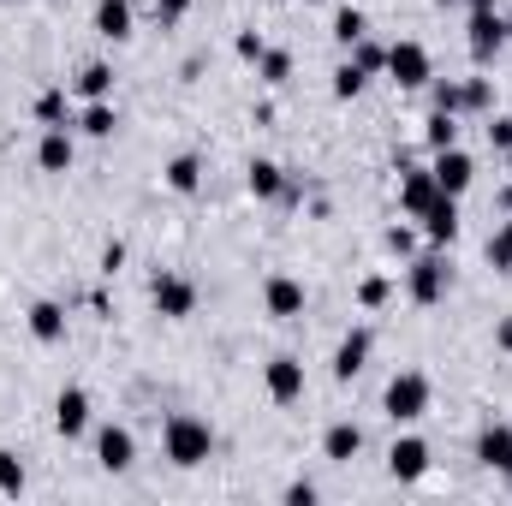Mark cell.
I'll list each match as a JSON object with an SVG mask.
<instances>
[{
  "instance_id": "cell-35",
  "label": "cell",
  "mask_w": 512,
  "mask_h": 506,
  "mask_svg": "<svg viewBox=\"0 0 512 506\" xmlns=\"http://www.w3.org/2000/svg\"><path fill=\"white\" fill-rule=\"evenodd\" d=\"M382 245H387L393 256H399V262H411V256H417V233H411V227H387Z\"/></svg>"
},
{
  "instance_id": "cell-22",
  "label": "cell",
  "mask_w": 512,
  "mask_h": 506,
  "mask_svg": "<svg viewBox=\"0 0 512 506\" xmlns=\"http://www.w3.org/2000/svg\"><path fill=\"white\" fill-rule=\"evenodd\" d=\"M131 6L137 0H96V36L102 42H131Z\"/></svg>"
},
{
  "instance_id": "cell-36",
  "label": "cell",
  "mask_w": 512,
  "mask_h": 506,
  "mask_svg": "<svg viewBox=\"0 0 512 506\" xmlns=\"http://www.w3.org/2000/svg\"><path fill=\"white\" fill-rule=\"evenodd\" d=\"M0 495H24V465H18V453H0Z\"/></svg>"
},
{
  "instance_id": "cell-32",
  "label": "cell",
  "mask_w": 512,
  "mask_h": 506,
  "mask_svg": "<svg viewBox=\"0 0 512 506\" xmlns=\"http://www.w3.org/2000/svg\"><path fill=\"white\" fill-rule=\"evenodd\" d=\"M387 298H393V280H387V274H364V280H358V304H364V310H382Z\"/></svg>"
},
{
  "instance_id": "cell-3",
  "label": "cell",
  "mask_w": 512,
  "mask_h": 506,
  "mask_svg": "<svg viewBox=\"0 0 512 506\" xmlns=\"http://www.w3.org/2000/svg\"><path fill=\"white\" fill-rule=\"evenodd\" d=\"M447 292H453V268H447L441 251H417L405 262V298H411V304L429 310V304H441Z\"/></svg>"
},
{
  "instance_id": "cell-45",
  "label": "cell",
  "mask_w": 512,
  "mask_h": 506,
  "mask_svg": "<svg viewBox=\"0 0 512 506\" xmlns=\"http://www.w3.org/2000/svg\"><path fill=\"white\" fill-rule=\"evenodd\" d=\"M501 18H507V42H512V12H501Z\"/></svg>"
},
{
  "instance_id": "cell-46",
  "label": "cell",
  "mask_w": 512,
  "mask_h": 506,
  "mask_svg": "<svg viewBox=\"0 0 512 506\" xmlns=\"http://www.w3.org/2000/svg\"><path fill=\"white\" fill-rule=\"evenodd\" d=\"M477 6H495V0H471V12H477Z\"/></svg>"
},
{
  "instance_id": "cell-34",
  "label": "cell",
  "mask_w": 512,
  "mask_h": 506,
  "mask_svg": "<svg viewBox=\"0 0 512 506\" xmlns=\"http://www.w3.org/2000/svg\"><path fill=\"white\" fill-rule=\"evenodd\" d=\"M495 108V84L489 78H465V114H489Z\"/></svg>"
},
{
  "instance_id": "cell-14",
  "label": "cell",
  "mask_w": 512,
  "mask_h": 506,
  "mask_svg": "<svg viewBox=\"0 0 512 506\" xmlns=\"http://www.w3.org/2000/svg\"><path fill=\"white\" fill-rule=\"evenodd\" d=\"M54 429H60L66 441H78V435L90 429V393H84V387H60V393H54Z\"/></svg>"
},
{
  "instance_id": "cell-21",
  "label": "cell",
  "mask_w": 512,
  "mask_h": 506,
  "mask_svg": "<svg viewBox=\"0 0 512 506\" xmlns=\"http://www.w3.org/2000/svg\"><path fill=\"white\" fill-rule=\"evenodd\" d=\"M507 459H512V423H483L477 429V465L501 471Z\"/></svg>"
},
{
  "instance_id": "cell-26",
  "label": "cell",
  "mask_w": 512,
  "mask_h": 506,
  "mask_svg": "<svg viewBox=\"0 0 512 506\" xmlns=\"http://www.w3.org/2000/svg\"><path fill=\"white\" fill-rule=\"evenodd\" d=\"M364 84H370V72L346 54V60L334 66V102H358V96H364Z\"/></svg>"
},
{
  "instance_id": "cell-24",
  "label": "cell",
  "mask_w": 512,
  "mask_h": 506,
  "mask_svg": "<svg viewBox=\"0 0 512 506\" xmlns=\"http://www.w3.org/2000/svg\"><path fill=\"white\" fill-rule=\"evenodd\" d=\"M78 131H84V137H114V131H120V108H114V102H84Z\"/></svg>"
},
{
  "instance_id": "cell-19",
  "label": "cell",
  "mask_w": 512,
  "mask_h": 506,
  "mask_svg": "<svg viewBox=\"0 0 512 506\" xmlns=\"http://www.w3.org/2000/svg\"><path fill=\"white\" fill-rule=\"evenodd\" d=\"M30 334H36L42 346H60V340H66V304L36 298V304H30Z\"/></svg>"
},
{
  "instance_id": "cell-31",
  "label": "cell",
  "mask_w": 512,
  "mask_h": 506,
  "mask_svg": "<svg viewBox=\"0 0 512 506\" xmlns=\"http://www.w3.org/2000/svg\"><path fill=\"white\" fill-rule=\"evenodd\" d=\"M483 251H489V262H495L501 274H512V215L495 227V233H489V245H483Z\"/></svg>"
},
{
  "instance_id": "cell-47",
  "label": "cell",
  "mask_w": 512,
  "mask_h": 506,
  "mask_svg": "<svg viewBox=\"0 0 512 506\" xmlns=\"http://www.w3.org/2000/svg\"><path fill=\"white\" fill-rule=\"evenodd\" d=\"M507 173H512V149H507Z\"/></svg>"
},
{
  "instance_id": "cell-41",
  "label": "cell",
  "mask_w": 512,
  "mask_h": 506,
  "mask_svg": "<svg viewBox=\"0 0 512 506\" xmlns=\"http://www.w3.org/2000/svg\"><path fill=\"white\" fill-rule=\"evenodd\" d=\"M286 501H292V506H310V501H316V483H310V477L286 483Z\"/></svg>"
},
{
  "instance_id": "cell-44",
  "label": "cell",
  "mask_w": 512,
  "mask_h": 506,
  "mask_svg": "<svg viewBox=\"0 0 512 506\" xmlns=\"http://www.w3.org/2000/svg\"><path fill=\"white\" fill-rule=\"evenodd\" d=\"M501 477H507V489H512V459H507V465H501Z\"/></svg>"
},
{
  "instance_id": "cell-28",
  "label": "cell",
  "mask_w": 512,
  "mask_h": 506,
  "mask_svg": "<svg viewBox=\"0 0 512 506\" xmlns=\"http://www.w3.org/2000/svg\"><path fill=\"white\" fill-rule=\"evenodd\" d=\"M423 90H429V108H441V114H465V84H459V78H429Z\"/></svg>"
},
{
  "instance_id": "cell-27",
  "label": "cell",
  "mask_w": 512,
  "mask_h": 506,
  "mask_svg": "<svg viewBox=\"0 0 512 506\" xmlns=\"http://www.w3.org/2000/svg\"><path fill=\"white\" fill-rule=\"evenodd\" d=\"M364 36H370L364 6H340V12H334V42H340V48H352V42H364Z\"/></svg>"
},
{
  "instance_id": "cell-2",
  "label": "cell",
  "mask_w": 512,
  "mask_h": 506,
  "mask_svg": "<svg viewBox=\"0 0 512 506\" xmlns=\"http://www.w3.org/2000/svg\"><path fill=\"white\" fill-rule=\"evenodd\" d=\"M429 399H435V387H429L423 370H399V376L387 381V393H382V411H387L393 429H411V423L429 417Z\"/></svg>"
},
{
  "instance_id": "cell-43",
  "label": "cell",
  "mask_w": 512,
  "mask_h": 506,
  "mask_svg": "<svg viewBox=\"0 0 512 506\" xmlns=\"http://www.w3.org/2000/svg\"><path fill=\"white\" fill-rule=\"evenodd\" d=\"M495 203H501V209H507V215H512V185H507V191H501V197H495Z\"/></svg>"
},
{
  "instance_id": "cell-37",
  "label": "cell",
  "mask_w": 512,
  "mask_h": 506,
  "mask_svg": "<svg viewBox=\"0 0 512 506\" xmlns=\"http://www.w3.org/2000/svg\"><path fill=\"white\" fill-rule=\"evenodd\" d=\"M149 12H155V24H161V30H173V24L191 12V0H149Z\"/></svg>"
},
{
  "instance_id": "cell-17",
  "label": "cell",
  "mask_w": 512,
  "mask_h": 506,
  "mask_svg": "<svg viewBox=\"0 0 512 506\" xmlns=\"http://www.w3.org/2000/svg\"><path fill=\"white\" fill-rule=\"evenodd\" d=\"M245 185H251L256 203H280V197H286V167H280V161H262V155H256L251 167H245Z\"/></svg>"
},
{
  "instance_id": "cell-23",
  "label": "cell",
  "mask_w": 512,
  "mask_h": 506,
  "mask_svg": "<svg viewBox=\"0 0 512 506\" xmlns=\"http://www.w3.org/2000/svg\"><path fill=\"white\" fill-rule=\"evenodd\" d=\"M161 179H167V191L191 197V191L203 185V155H191V149H185V155H173V161L161 167Z\"/></svg>"
},
{
  "instance_id": "cell-29",
  "label": "cell",
  "mask_w": 512,
  "mask_h": 506,
  "mask_svg": "<svg viewBox=\"0 0 512 506\" xmlns=\"http://www.w3.org/2000/svg\"><path fill=\"white\" fill-rule=\"evenodd\" d=\"M423 143H429V155H435V149H453V143H459V114H441V108H429Z\"/></svg>"
},
{
  "instance_id": "cell-15",
  "label": "cell",
  "mask_w": 512,
  "mask_h": 506,
  "mask_svg": "<svg viewBox=\"0 0 512 506\" xmlns=\"http://www.w3.org/2000/svg\"><path fill=\"white\" fill-rule=\"evenodd\" d=\"M387 471H393L399 483H417V477L429 471V441H423V435H399V441L387 447Z\"/></svg>"
},
{
  "instance_id": "cell-4",
  "label": "cell",
  "mask_w": 512,
  "mask_h": 506,
  "mask_svg": "<svg viewBox=\"0 0 512 506\" xmlns=\"http://www.w3.org/2000/svg\"><path fill=\"white\" fill-rule=\"evenodd\" d=\"M465 48H471V60H477V66H495V60H501V48H507V18H501L495 6H477V12H471V24H465Z\"/></svg>"
},
{
  "instance_id": "cell-20",
  "label": "cell",
  "mask_w": 512,
  "mask_h": 506,
  "mask_svg": "<svg viewBox=\"0 0 512 506\" xmlns=\"http://www.w3.org/2000/svg\"><path fill=\"white\" fill-rule=\"evenodd\" d=\"M358 453H364V429H358V423H328V435H322V459L352 465Z\"/></svg>"
},
{
  "instance_id": "cell-42",
  "label": "cell",
  "mask_w": 512,
  "mask_h": 506,
  "mask_svg": "<svg viewBox=\"0 0 512 506\" xmlns=\"http://www.w3.org/2000/svg\"><path fill=\"white\" fill-rule=\"evenodd\" d=\"M495 346H501V352H512V316H501V328H495Z\"/></svg>"
},
{
  "instance_id": "cell-5",
  "label": "cell",
  "mask_w": 512,
  "mask_h": 506,
  "mask_svg": "<svg viewBox=\"0 0 512 506\" xmlns=\"http://www.w3.org/2000/svg\"><path fill=\"white\" fill-rule=\"evenodd\" d=\"M387 78H393L399 90H423V84L435 78L429 48H423V42H393V48H387Z\"/></svg>"
},
{
  "instance_id": "cell-30",
  "label": "cell",
  "mask_w": 512,
  "mask_h": 506,
  "mask_svg": "<svg viewBox=\"0 0 512 506\" xmlns=\"http://www.w3.org/2000/svg\"><path fill=\"white\" fill-rule=\"evenodd\" d=\"M256 78H262V84H274V90H280V84H286V78H292V54H286V48H268V54H262V60H256Z\"/></svg>"
},
{
  "instance_id": "cell-18",
  "label": "cell",
  "mask_w": 512,
  "mask_h": 506,
  "mask_svg": "<svg viewBox=\"0 0 512 506\" xmlns=\"http://www.w3.org/2000/svg\"><path fill=\"white\" fill-rule=\"evenodd\" d=\"M72 96H84V102H114V66H108V60H90V66H78V78H72Z\"/></svg>"
},
{
  "instance_id": "cell-40",
  "label": "cell",
  "mask_w": 512,
  "mask_h": 506,
  "mask_svg": "<svg viewBox=\"0 0 512 506\" xmlns=\"http://www.w3.org/2000/svg\"><path fill=\"white\" fill-rule=\"evenodd\" d=\"M120 268H126V245H120V239H114V245H102V274H108V280H114V274H120Z\"/></svg>"
},
{
  "instance_id": "cell-25",
  "label": "cell",
  "mask_w": 512,
  "mask_h": 506,
  "mask_svg": "<svg viewBox=\"0 0 512 506\" xmlns=\"http://www.w3.org/2000/svg\"><path fill=\"white\" fill-rule=\"evenodd\" d=\"M36 126H42V131L72 126V108H66V84H54V90H42V96H36Z\"/></svg>"
},
{
  "instance_id": "cell-11",
  "label": "cell",
  "mask_w": 512,
  "mask_h": 506,
  "mask_svg": "<svg viewBox=\"0 0 512 506\" xmlns=\"http://www.w3.org/2000/svg\"><path fill=\"white\" fill-rule=\"evenodd\" d=\"M370 352H376V334H370V328H352V334L334 346V381H358L364 364H370Z\"/></svg>"
},
{
  "instance_id": "cell-13",
  "label": "cell",
  "mask_w": 512,
  "mask_h": 506,
  "mask_svg": "<svg viewBox=\"0 0 512 506\" xmlns=\"http://www.w3.org/2000/svg\"><path fill=\"white\" fill-rule=\"evenodd\" d=\"M262 310L280 316V322L304 316V280H292V274H268V286H262Z\"/></svg>"
},
{
  "instance_id": "cell-39",
  "label": "cell",
  "mask_w": 512,
  "mask_h": 506,
  "mask_svg": "<svg viewBox=\"0 0 512 506\" xmlns=\"http://www.w3.org/2000/svg\"><path fill=\"white\" fill-rule=\"evenodd\" d=\"M489 149H495V155H507V149H512V120H507V114H495V120H489Z\"/></svg>"
},
{
  "instance_id": "cell-16",
  "label": "cell",
  "mask_w": 512,
  "mask_h": 506,
  "mask_svg": "<svg viewBox=\"0 0 512 506\" xmlns=\"http://www.w3.org/2000/svg\"><path fill=\"white\" fill-rule=\"evenodd\" d=\"M72 161H78V143H72V126L42 131V143H36V167H42V173H72Z\"/></svg>"
},
{
  "instance_id": "cell-1",
  "label": "cell",
  "mask_w": 512,
  "mask_h": 506,
  "mask_svg": "<svg viewBox=\"0 0 512 506\" xmlns=\"http://www.w3.org/2000/svg\"><path fill=\"white\" fill-rule=\"evenodd\" d=\"M161 453H167L179 471L209 465V453H215V429H209V417H197V411H173V417L161 423Z\"/></svg>"
},
{
  "instance_id": "cell-7",
  "label": "cell",
  "mask_w": 512,
  "mask_h": 506,
  "mask_svg": "<svg viewBox=\"0 0 512 506\" xmlns=\"http://www.w3.org/2000/svg\"><path fill=\"white\" fill-rule=\"evenodd\" d=\"M429 173H435V185H441L447 197H465V191H471V179H477V161H471V155L453 143V149H435Z\"/></svg>"
},
{
  "instance_id": "cell-6",
  "label": "cell",
  "mask_w": 512,
  "mask_h": 506,
  "mask_svg": "<svg viewBox=\"0 0 512 506\" xmlns=\"http://www.w3.org/2000/svg\"><path fill=\"white\" fill-rule=\"evenodd\" d=\"M149 304H155L167 322H185V316L197 310V286H191L185 274H155V280H149Z\"/></svg>"
},
{
  "instance_id": "cell-9",
  "label": "cell",
  "mask_w": 512,
  "mask_h": 506,
  "mask_svg": "<svg viewBox=\"0 0 512 506\" xmlns=\"http://www.w3.org/2000/svg\"><path fill=\"white\" fill-rule=\"evenodd\" d=\"M417 221H423V239H429L435 251H447V245L459 239V197H447V191H441V197H435Z\"/></svg>"
},
{
  "instance_id": "cell-10",
  "label": "cell",
  "mask_w": 512,
  "mask_h": 506,
  "mask_svg": "<svg viewBox=\"0 0 512 506\" xmlns=\"http://www.w3.org/2000/svg\"><path fill=\"white\" fill-rule=\"evenodd\" d=\"M268 399L274 405H298L304 399V364L292 358V352H280V358H268Z\"/></svg>"
},
{
  "instance_id": "cell-12",
  "label": "cell",
  "mask_w": 512,
  "mask_h": 506,
  "mask_svg": "<svg viewBox=\"0 0 512 506\" xmlns=\"http://www.w3.org/2000/svg\"><path fill=\"white\" fill-rule=\"evenodd\" d=\"M435 197H441V185H435V173H429V167H399V209H405L411 221H417Z\"/></svg>"
},
{
  "instance_id": "cell-48",
  "label": "cell",
  "mask_w": 512,
  "mask_h": 506,
  "mask_svg": "<svg viewBox=\"0 0 512 506\" xmlns=\"http://www.w3.org/2000/svg\"><path fill=\"white\" fill-rule=\"evenodd\" d=\"M435 6H453V0H435Z\"/></svg>"
},
{
  "instance_id": "cell-33",
  "label": "cell",
  "mask_w": 512,
  "mask_h": 506,
  "mask_svg": "<svg viewBox=\"0 0 512 506\" xmlns=\"http://www.w3.org/2000/svg\"><path fill=\"white\" fill-rule=\"evenodd\" d=\"M346 54H352V60H358L370 78H376V72H387V48H382V42H370V36H364V42H352Z\"/></svg>"
},
{
  "instance_id": "cell-8",
  "label": "cell",
  "mask_w": 512,
  "mask_h": 506,
  "mask_svg": "<svg viewBox=\"0 0 512 506\" xmlns=\"http://www.w3.org/2000/svg\"><path fill=\"white\" fill-rule=\"evenodd\" d=\"M96 459H102V471H131L137 465V435L126 423H102L96 429Z\"/></svg>"
},
{
  "instance_id": "cell-38",
  "label": "cell",
  "mask_w": 512,
  "mask_h": 506,
  "mask_svg": "<svg viewBox=\"0 0 512 506\" xmlns=\"http://www.w3.org/2000/svg\"><path fill=\"white\" fill-rule=\"evenodd\" d=\"M233 48H239V60H245V66H256V60L268 54V42H262L256 30H239V42H233Z\"/></svg>"
}]
</instances>
